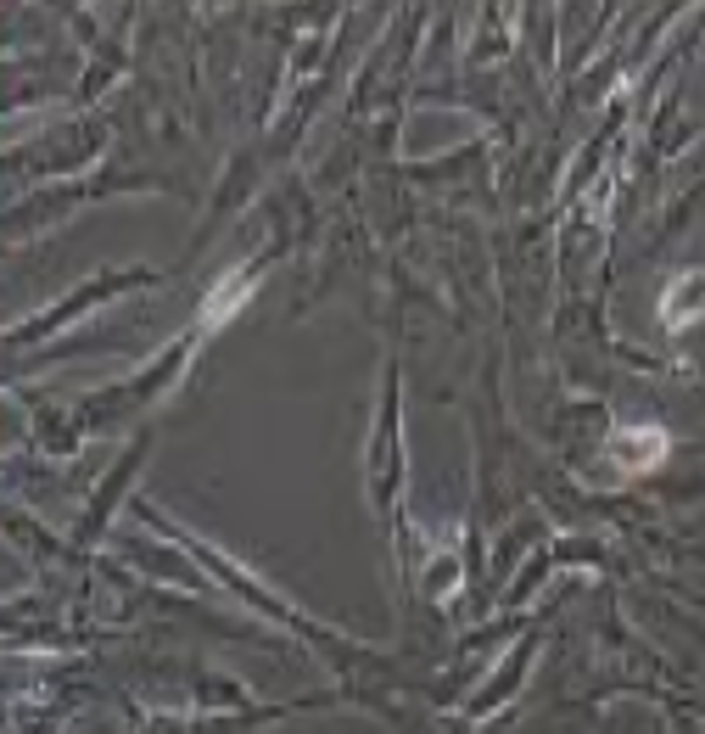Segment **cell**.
Wrapping results in <instances>:
<instances>
[{
	"label": "cell",
	"mask_w": 705,
	"mask_h": 734,
	"mask_svg": "<svg viewBox=\"0 0 705 734\" xmlns=\"http://www.w3.org/2000/svg\"><path fill=\"white\" fill-rule=\"evenodd\" d=\"M616 460H622V465H633V472H644V465H650V460H661L666 454V437H655V432H644V443H633V437H616Z\"/></svg>",
	"instance_id": "cell-1"
}]
</instances>
